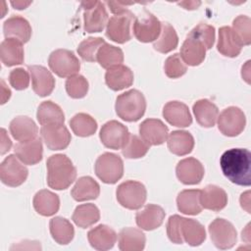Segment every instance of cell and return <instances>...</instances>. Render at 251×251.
Listing matches in <instances>:
<instances>
[{
  "label": "cell",
  "mask_w": 251,
  "mask_h": 251,
  "mask_svg": "<svg viewBox=\"0 0 251 251\" xmlns=\"http://www.w3.org/2000/svg\"><path fill=\"white\" fill-rule=\"evenodd\" d=\"M223 174L232 183L249 186L251 183V153L245 148L226 150L220 159Z\"/></svg>",
  "instance_id": "6da1fadb"
},
{
  "label": "cell",
  "mask_w": 251,
  "mask_h": 251,
  "mask_svg": "<svg viewBox=\"0 0 251 251\" xmlns=\"http://www.w3.org/2000/svg\"><path fill=\"white\" fill-rule=\"evenodd\" d=\"M47 184L62 190L68 188L76 177V169L71 159L64 154H55L47 160Z\"/></svg>",
  "instance_id": "7a4b0ae2"
},
{
  "label": "cell",
  "mask_w": 251,
  "mask_h": 251,
  "mask_svg": "<svg viewBox=\"0 0 251 251\" xmlns=\"http://www.w3.org/2000/svg\"><path fill=\"white\" fill-rule=\"evenodd\" d=\"M115 108L117 115L122 120L136 122L145 113L146 101L140 91L130 89L117 97Z\"/></svg>",
  "instance_id": "3957f363"
},
{
  "label": "cell",
  "mask_w": 251,
  "mask_h": 251,
  "mask_svg": "<svg viewBox=\"0 0 251 251\" xmlns=\"http://www.w3.org/2000/svg\"><path fill=\"white\" fill-rule=\"evenodd\" d=\"M95 174L105 183L114 184L124 175L122 158L114 153L106 152L100 155L95 162Z\"/></svg>",
  "instance_id": "277c9868"
},
{
  "label": "cell",
  "mask_w": 251,
  "mask_h": 251,
  "mask_svg": "<svg viewBox=\"0 0 251 251\" xmlns=\"http://www.w3.org/2000/svg\"><path fill=\"white\" fill-rule=\"evenodd\" d=\"M117 200L125 208L137 210L141 208L147 196L145 186L136 180H126L117 188Z\"/></svg>",
  "instance_id": "5b68a950"
},
{
  "label": "cell",
  "mask_w": 251,
  "mask_h": 251,
  "mask_svg": "<svg viewBox=\"0 0 251 251\" xmlns=\"http://www.w3.org/2000/svg\"><path fill=\"white\" fill-rule=\"evenodd\" d=\"M83 28L86 32H101L108 24V13L105 3L100 1H83Z\"/></svg>",
  "instance_id": "8992f818"
},
{
  "label": "cell",
  "mask_w": 251,
  "mask_h": 251,
  "mask_svg": "<svg viewBox=\"0 0 251 251\" xmlns=\"http://www.w3.org/2000/svg\"><path fill=\"white\" fill-rule=\"evenodd\" d=\"M48 65L52 72L60 77H71L76 75L80 69V63L76 56L67 49L53 51L49 56Z\"/></svg>",
  "instance_id": "52a82bcc"
},
{
  "label": "cell",
  "mask_w": 251,
  "mask_h": 251,
  "mask_svg": "<svg viewBox=\"0 0 251 251\" xmlns=\"http://www.w3.org/2000/svg\"><path fill=\"white\" fill-rule=\"evenodd\" d=\"M161 29L162 23L148 11H143L133 21V34L141 42L155 41L159 37Z\"/></svg>",
  "instance_id": "ba28073f"
},
{
  "label": "cell",
  "mask_w": 251,
  "mask_h": 251,
  "mask_svg": "<svg viewBox=\"0 0 251 251\" xmlns=\"http://www.w3.org/2000/svg\"><path fill=\"white\" fill-rule=\"evenodd\" d=\"M209 233L214 245L222 250L234 246L237 240L235 227L228 221L217 218L209 225Z\"/></svg>",
  "instance_id": "9c48e42d"
},
{
  "label": "cell",
  "mask_w": 251,
  "mask_h": 251,
  "mask_svg": "<svg viewBox=\"0 0 251 251\" xmlns=\"http://www.w3.org/2000/svg\"><path fill=\"white\" fill-rule=\"evenodd\" d=\"M218 127L226 136H236L242 132L246 125V118L238 107L230 106L218 116Z\"/></svg>",
  "instance_id": "30bf717a"
},
{
  "label": "cell",
  "mask_w": 251,
  "mask_h": 251,
  "mask_svg": "<svg viewBox=\"0 0 251 251\" xmlns=\"http://www.w3.org/2000/svg\"><path fill=\"white\" fill-rule=\"evenodd\" d=\"M28 175V171L21 160L15 155H9L4 159L0 166L1 181L12 187H16L25 182Z\"/></svg>",
  "instance_id": "8fae6325"
},
{
  "label": "cell",
  "mask_w": 251,
  "mask_h": 251,
  "mask_svg": "<svg viewBox=\"0 0 251 251\" xmlns=\"http://www.w3.org/2000/svg\"><path fill=\"white\" fill-rule=\"evenodd\" d=\"M132 20L133 14L129 10L114 15L106 25V36L117 43L128 41L131 37L130 24Z\"/></svg>",
  "instance_id": "7c38bea8"
},
{
  "label": "cell",
  "mask_w": 251,
  "mask_h": 251,
  "mask_svg": "<svg viewBox=\"0 0 251 251\" xmlns=\"http://www.w3.org/2000/svg\"><path fill=\"white\" fill-rule=\"evenodd\" d=\"M129 131L126 126L118 121H109L100 129V139L103 145L110 149H122L129 137Z\"/></svg>",
  "instance_id": "4fadbf2b"
},
{
  "label": "cell",
  "mask_w": 251,
  "mask_h": 251,
  "mask_svg": "<svg viewBox=\"0 0 251 251\" xmlns=\"http://www.w3.org/2000/svg\"><path fill=\"white\" fill-rule=\"evenodd\" d=\"M40 134L50 150H62L68 147L72 136L64 125H45L40 128Z\"/></svg>",
  "instance_id": "5bb4252c"
},
{
  "label": "cell",
  "mask_w": 251,
  "mask_h": 251,
  "mask_svg": "<svg viewBox=\"0 0 251 251\" xmlns=\"http://www.w3.org/2000/svg\"><path fill=\"white\" fill-rule=\"evenodd\" d=\"M139 133L147 144L160 145L167 140L169 129L161 120L147 119L140 124Z\"/></svg>",
  "instance_id": "9a60e30c"
},
{
  "label": "cell",
  "mask_w": 251,
  "mask_h": 251,
  "mask_svg": "<svg viewBox=\"0 0 251 251\" xmlns=\"http://www.w3.org/2000/svg\"><path fill=\"white\" fill-rule=\"evenodd\" d=\"M27 69L31 77L33 91L41 97L51 94L55 87V78L50 71L38 65L28 66Z\"/></svg>",
  "instance_id": "2e32d148"
},
{
  "label": "cell",
  "mask_w": 251,
  "mask_h": 251,
  "mask_svg": "<svg viewBox=\"0 0 251 251\" xmlns=\"http://www.w3.org/2000/svg\"><path fill=\"white\" fill-rule=\"evenodd\" d=\"M176 173L183 184H198L204 176V168L197 159L190 157L177 163Z\"/></svg>",
  "instance_id": "e0dca14e"
},
{
  "label": "cell",
  "mask_w": 251,
  "mask_h": 251,
  "mask_svg": "<svg viewBox=\"0 0 251 251\" xmlns=\"http://www.w3.org/2000/svg\"><path fill=\"white\" fill-rule=\"evenodd\" d=\"M163 116L169 124L177 127H186L192 123V117L188 107L179 101L168 102L164 106Z\"/></svg>",
  "instance_id": "ac0fdd59"
},
{
  "label": "cell",
  "mask_w": 251,
  "mask_h": 251,
  "mask_svg": "<svg viewBox=\"0 0 251 251\" xmlns=\"http://www.w3.org/2000/svg\"><path fill=\"white\" fill-rule=\"evenodd\" d=\"M243 43L233 29L229 26H222L219 29L218 51L226 57H236L241 52Z\"/></svg>",
  "instance_id": "d6986e66"
},
{
  "label": "cell",
  "mask_w": 251,
  "mask_h": 251,
  "mask_svg": "<svg viewBox=\"0 0 251 251\" xmlns=\"http://www.w3.org/2000/svg\"><path fill=\"white\" fill-rule=\"evenodd\" d=\"M164 209L155 204H147L143 210L136 213V225L144 230H153L159 227L165 219Z\"/></svg>",
  "instance_id": "ffe728a7"
},
{
  "label": "cell",
  "mask_w": 251,
  "mask_h": 251,
  "mask_svg": "<svg viewBox=\"0 0 251 251\" xmlns=\"http://www.w3.org/2000/svg\"><path fill=\"white\" fill-rule=\"evenodd\" d=\"M13 137L19 142H26L37 137L38 127L35 123L26 116H18L14 118L9 126Z\"/></svg>",
  "instance_id": "44dd1931"
},
{
  "label": "cell",
  "mask_w": 251,
  "mask_h": 251,
  "mask_svg": "<svg viewBox=\"0 0 251 251\" xmlns=\"http://www.w3.org/2000/svg\"><path fill=\"white\" fill-rule=\"evenodd\" d=\"M105 82L112 90H122L132 84L133 74L128 67L122 64L117 65L107 70L105 74Z\"/></svg>",
  "instance_id": "7402d4cb"
},
{
  "label": "cell",
  "mask_w": 251,
  "mask_h": 251,
  "mask_svg": "<svg viewBox=\"0 0 251 251\" xmlns=\"http://www.w3.org/2000/svg\"><path fill=\"white\" fill-rule=\"evenodd\" d=\"M15 154L25 165H35L42 159L43 148L39 137L26 142H19L15 145Z\"/></svg>",
  "instance_id": "603a6c76"
},
{
  "label": "cell",
  "mask_w": 251,
  "mask_h": 251,
  "mask_svg": "<svg viewBox=\"0 0 251 251\" xmlns=\"http://www.w3.org/2000/svg\"><path fill=\"white\" fill-rule=\"evenodd\" d=\"M200 203L202 208L218 212L226 206L227 195L220 186L208 184L201 190Z\"/></svg>",
  "instance_id": "cb8c5ba5"
},
{
  "label": "cell",
  "mask_w": 251,
  "mask_h": 251,
  "mask_svg": "<svg viewBox=\"0 0 251 251\" xmlns=\"http://www.w3.org/2000/svg\"><path fill=\"white\" fill-rule=\"evenodd\" d=\"M3 30L6 38H15L22 43H25L31 36V26L29 23L21 16H12L5 21Z\"/></svg>",
  "instance_id": "d4e9b609"
},
{
  "label": "cell",
  "mask_w": 251,
  "mask_h": 251,
  "mask_svg": "<svg viewBox=\"0 0 251 251\" xmlns=\"http://www.w3.org/2000/svg\"><path fill=\"white\" fill-rule=\"evenodd\" d=\"M90 245L97 250H109L113 248L117 240L116 231L106 225H99L87 233Z\"/></svg>",
  "instance_id": "484cf974"
},
{
  "label": "cell",
  "mask_w": 251,
  "mask_h": 251,
  "mask_svg": "<svg viewBox=\"0 0 251 251\" xmlns=\"http://www.w3.org/2000/svg\"><path fill=\"white\" fill-rule=\"evenodd\" d=\"M206 55V48L198 39L187 35L180 48V58L188 66L200 65Z\"/></svg>",
  "instance_id": "4316f807"
},
{
  "label": "cell",
  "mask_w": 251,
  "mask_h": 251,
  "mask_svg": "<svg viewBox=\"0 0 251 251\" xmlns=\"http://www.w3.org/2000/svg\"><path fill=\"white\" fill-rule=\"evenodd\" d=\"M0 57L7 67L23 64L25 59L23 43L15 38H6L0 45Z\"/></svg>",
  "instance_id": "83f0119b"
},
{
  "label": "cell",
  "mask_w": 251,
  "mask_h": 251,
  "mask_svg": "<svg viewBox=\"0 0 251 251\" xmlns=\"http://www.w3.org/2000/svg\"><path fill=\"white\" fill-rule=\"evenodd\" d=\"M33 207L41 216H52L56 214L60 208L59 196L47 189L39 190L33 197Z\"/></svg>",
  "instance_id": "f1b7e54d"
},
{
  "label": "cell",
  "mask_w": 251,
  "mask_h": 251,
  "mask_svg": "<svg viewBox=\"0 0 251 251\" xmlns=\"http://www.w3.org/2000/svg\"><path fill=\"white\" fill-rule=\"evenodd\" d=\"M119 248L122 251H140L145 246V234L135 227H125L119 235Z\"/></svg>",
  "instance_id": "f546056e"
},
{
  "label": "cell",
  "mask_w": 251,
  "mask_h": 251,
  "mask_svg": "<svg viewBox=\"0 0 251 251\" xmlns=\"http://www.w3.org/2000/svg\"><path fill=\"white\" fill-rule=\"evenodd\" d=\"M192 110L200 126L204 127H212L215 126L219 110L213 102L208 99H200L194 103Z\"/></svg>",
  "instance_id": "4dcf8cb0"
},
{
  "label": "cell",
  "mask_w": 251,
  "mask_h": 251,
  "mask_svg": "<svg viewBox=\"0 0 251 251\" xmlns=\"http://www.w3.org/2000/svg\"><path fill=\"white\" fill-rule=\"evenodd\" d=\"M169 150L177 156L189 154L194 147V138L186 130H174L168 137Z\"/></svg>",
  "instance_id": "1f68e13d"
},
{
  "label": "cell",
  "mask_w": 251,
  "mask_h": 251,
  "mask_svg": "<svg viewBox=\"0 0 251 251\" xmlns=\"http://www.w3.org/2000/svg\"><path fill=\"white\" fill-rule=\"evenodd\" d=\"M71 194L78 202L96 199L100 194V186L91 176H81L76 180Z\"/></svg>",
  "instance_id": "d6a6232c"
},
{
  "label": "cell",
  "mask_w": 251,
  "mask_h": 251,
  "mask_svg": "<svg viewBox=\"0 0 251 251\" xmlns=\"http://www.w3.org/2000/svg\"><path fill=\"white\" fill-rule=\"evenodd\" d=\"M181 235L183 241L191 246H198L206 239L204 226L196 220L181 218Z\"/></svg>",
  "instance_id": "836d02e7"
},
{
  "label": "cell",
  "mask_w": 251,
  "mask_h": 251,
  "mask_svg": "<svg viewBox=\"0 0 251 251\" xmlns=\"http://www.w3.org/2000/svg\"><path fill=\"white\" fill-rule=\"evenodd\" d=\"M199 189H186L178 193L176 198L177 209L185 215H198L202 211Z\"/></svg>",
  "instance_id": "e575fe53"
},
{
  "label": "cell",
  "mask_w": 251,
  "mask_h": 251,
  "mask_svg": "<svg viewBox=\"0 0 251 251\" xmlns=\"http://www.w3.org/2000/svg\"><path fill=\"white\" fill-rule=\"evenodd\" d=\"M36 118L41 126L64 125L65 122L63 110L52 101H44L39 105Z\"/></svg>",
  "instance_id": "d590c367"
},
{
  "label": "cell",
  "mask_w": 251,
  "mask_h": 251,
  "mask_svg": "<svg viewBox=\"0 0 251 251\" xmlns=\"http://www.w3.org/2000/svg\"><path fill=\"white\" fill-rule=\"evenodd\" d=\"M49 228L53 239L59 244H68L74 238V226L65 218L55 217L51 219L49 223Z\"/></svg>",
  "instance_id": "8d00e7d4"
},
{
  "label": "cell",
  "mask_w": 251,
  "mask_h": 251,
  "mask_svg": "<svg viewBox=\"0 0 251 251\" xmlns=\"http://www.w3.org/2000/svg\"><path fill=\"white\" fill-rule=\"evenodd\" d=\"M100 219V213L98 208L91 203L78 205L73 214L72 220L74 223L81 227L86 228L97 223Z\"/></svg>",
  "instance_id": "74e56055"
},
{
  "label": "cell",
  "mask_w": 251,
  "mask_h": 251,
  "mask_svg": "<svg viewBox=\"0 0 251 251\" xmlns=\"http://www.w3.org/2000/svg\"><path fill=\"white\" fill-rule=\"evenodd\" d=\"M178 37L176 29L168 23H162V29L159 37L154 41L153 47L160 53H169L176 48Z\"/></svg>",
  "instance_id": "f35d334b"
},
{
  "label": "cell",
  "mask_w": 251,
  "mask_h": 251,
  "mask_svg": "<svg viewBox=\"0 0 251 251\" xmlns=\"http://www.w3.org/2000/svg\"><path fill=\"white\" fill-rule=\"evenodd\" d=\"M96 61L102 68L109 69L123 63L124 53L121 48L104 43L97 52Z\"/></svg>",
  "instance_id": "ab89813d"
},
{
  "label": "cell",
  "mask_w": 251,
  "mask_h": 251,
  "mask_svg": "<svg viewBox=\"0 0 251 251\" xmlns=\"http://www.w3.org/2000/svg\"><path fill=\"white\" fill-rule=\"evenodd\" d=\"M70 126L74 133L77 136L86 137L95 133L97 129L96 121L88 114L78 113L70 121Z\"/></svg>",
  "instance_id": "60d3db41"
},
{
  "label": "cell",
  "mask_w": 251,
  "mask_h": 251,
  "mask_svg": "<svg viewBox=\"0 0 251 251\" xmlns=\"http://www.w3.org/2000/svg\"><path fill=\"white\" fill-rule=\"evenodd\" d=\"M149 147L150 145L141 137L135 134H129L126 143L122 148V153L127 159H138L147 154Z\"/></svg>",
  "instance_id": "b9f144b4"
},
{
  "label": "cell",
  "mask_w": 251,
  "mask_h": 251,
  "mask_svg": "<svg viewBox=\"0 0 251 251\" xmlns=\"http://www.w3.org/2000/svg\"><path fill=\"white\" fill-rule=\"evenodd\" d=\"M104 43L106 42L101 37H88L79 43L77 47V53L82 60L87 62H94L96 61V55L99 48Z\"/></svg>",
  "instance_id": "7bdbcfd3"
},
{
  "label": "cell",
  "mask_w": 251,
  "mask_h": 251,
  "mask_svg": "<svg viewBox=\"0 0 251 251\" xmlns=\"http://www.w3.org/2000/svg\"><path fill=\"white\" fill-rule=\"evenodd\" d=\"M66 90L69 96L72 98H82L88 91V82L84 76L80 75H75L67 79Z\"/></svg>",
  "instance_id": "ee69618b"
},
{
  "label": "cell",
  "mask_w": 251,
  "mask_h": 251,
  "mask_svg": "<svg viewBox=\"0 0 251 251\" xmlns=\"http://www.w3.org/2000/svg\"><path fill=\"white\" fill-rule=\"evenodd\" d=\"M188 35L201 41L206 50L211 49L215 42V27L205 23H200L190 30Z\"/></svg>",
  "instance_id": "f6af8a7d"
},
{
  "label": "cell",
  "mask_w": 251,
  "mask_h": 251,
  "mask_svg": "<svg viewBox=\"0 0 251 251\" xmlns=\"http://www.w3.org/2000/svg\"><path fill=\"white\" fill-rule=\"evenodd\" d=\"M232 29L242 41L243 45L251 43V20L249 17L240 15L232 22Z\"/></svg>",
  "instance_id": "bcb514c9"
},
{
  "label": "cell",
  "mask_w": 251,
  "mask_h": 251,
  "mask_svg": "<svg viewBox=\"0 0 251 251\" xmlns=\"http://www.w3.org/2000/svg\"><path fill=\"white\" fill-rule=\"evenodd\" d=\"M164 70L167 76L171 78H177L186 73L187 68L182 59L180 58V55L176 53L167 58V60L165 61Z\"/></svg>",
  "instance_id": "7dc6e473"
},
{
  "label": "cell",
  "mask_w": 251,
  "mask_h": 251,
  "mask_svg": "<svg viewBox=\"0 0 251 251\" xmlns=\"http://www.w3.org/2000/svg\"><path fill=\"white\" fill-rule=\"evenodd\" d=\"M181 218L178 215H174L169 218L167 223V235L172 242L176 244L184 242L181 235Z\"/></svg>",
  "instance_id": "c3c4849f"
},
{
  "label": "cell",
  "mask_w": 251,
  "mask_h": 251,
  "mask_svg": "<svg viewBox=\"0 0 251 251\" xmlns=\"http://www.w3.org/2000/svg\"><path fill=\"white\" fill-rule=\"evenodd\" d=\"M9 82L15 89L24 90L29 84L28 73L22 68L12 70L9 75Z\"/></svg>",
  "instance_id": "681fc988"
},
{
  "label": "cell",
  "mask_w": 251,
  "mask_h": 251,
  "mask_svg": "<svg viewBox=\"0 0 251 251\" xmlns=\"http://www.w3.org/2000/svg\"><path fill=\"white\" fill-rule=\"evenodd\" d=\"M106 5L109 6L111 12L116 15V14H120V13H123L125 12L127 6L131 5L132 3H124V2H112V1H107L105 3Z\"/></svg>",
  "instance_id": "f907efd6"
},
{
  "label": "cell",
  "mask_w": 251,
  "mask_h": 251,
  "mask_svg": "<svg viewBox=\"0 0 251 251\" xmlns=\"http://www.w3.org/2000/svg\"><path fill=\"white\" fill-rule=\"evenodd\" d=\"M12 147V141L10 137L7 134V131L5 128H1V155H4L6 152H8Z\"/></svg>",
  "instance_id": "816d5d0a"
},
{
  "label": "cell",
  "mask_w": 251,
  "mask_h": 251,
  "mask_svg": "<svg viewBox=\"0 0 251 251\" xmlns=\"http://www.w3.org/2000/svg\"><path fill=\"white\" fill-rule=\"evenodd\" d=\"M11 97V90L6 85L4 79H1V104H5Z\"/></svg>",
  "instance_id": "f5cc1de1"
},
{
  "label": "cell",
  "mask_w": 251,
  "mask_h": 251,
  "mask_svg": "<svg viewBox=\"0 0 251 251\" xmlns=\"http://www.w3.org/2000/svg\"><path fill=\"white\" fill-rule=\"evenodd\" d=\"M177 4L182 6L184 9L195 10L200 6L201 2H199V1H197V2L196 1H183V2H178Z\"/></svg>",
  "instance_id": "db71d44e"
},
{
  "label": "cell",
  "mask_w": 251,
  "mask_h": 251,
  "mask_svg": "<svg viewBox=\"0 0 251 251\" xmlns=\"http://www.w3.org/2000/svg\"><path fill=\"white\" fill-rule=\"evenodd\" d=\"M249 191H246L245 193H242L241 194V197H240V204H241V207L244 208L248 213H250V210H249Z\"/></svg>",
  "instance_id": "11a10c76"
},
{
  "label": "cell",
  "mask_w": 251,
  "mask_h": 251,
  "mask_svg": "<svg viewBox=\"0 0 251 251\" xmlns=\"http://www.w3.org/2000/svg\"><path fill=\"white\" fill-rule=\"evenodd\" d=\"M31 4L30 1L28 2H25V1H12L11 2V5L15 8V9H18V10H23V9H25L27 6H29Z\"/></svg>",
  "instance_id": "9f6ffc18"
},
{
  "label": "cell",
  "mask_w": 251,
  "mask_h": 251,
  "mask_svg": "<svg viewBox=\"0 0 251 251\" xmlns=\"http://www.w3.org/2000/svg\"><path fill=\"white\" fill-rule=\"evenodd\" d=\"M249 63L250 61H247L246 64L242 67V72H241V75H242V77L246 80L247 83L250 82L249 78H250V75H249Z\"/></svg>",
  "instance_id": "6f0895ef"
}]
</instances>
